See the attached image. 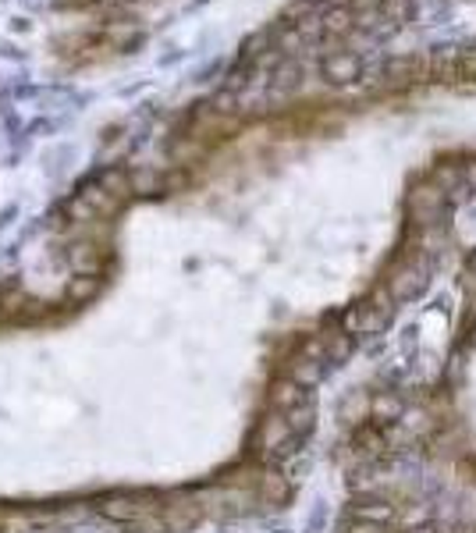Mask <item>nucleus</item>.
I'll return each mask as SVG.
<instances>
[{"label": "nucleus", "instance_id": "obj_1", "mask_svg": "<svg viewBox=\"0 0 476 533\" xmlns=\"http://www.w3.org/2000/svg\"><path fill=\"white\" fill-rule=\"evenodd\" d=\"M384 86H412V83H427V54H405V57H391L377 75Z\"/></svg>", "mask_w": 476, "mask_h": 533}, {"label": "nucleus", "instance_id": "obj_2", "mask_svg": "<svg viewBox=\"0 0 476 533\" xmlns=\"http://www.w3.org/2000/svg\"><path fill=\"white\" fill-rule=\"evenodd\" d=\"M324 79L331 86H349L363 75V61L352 54V50H334V54H324V65H320Z\"/></svg>", "mask_w": 476, "mask_h": 533}, {"label": "nucleus", "instance_id": "obj_3", "mask_svg": "<svg viewBox=\"0 0 476 533\" xmlns=\"http://www.w3.org/2000/svg\"><path fill=\"white\" fill-rule=\"evenodd\" d=\"M320 25H324V39H345L356 29V18L349 7H327L320 14Z\"/></svg>", "mask_w": 476, "mask_h": 533}, {"label": "nucleus", "instance_id": "obj_4", "mask_svg": "<svg viewBox=\"0 0 476 533\" xmlns=\"http://www.w3.org/2000/svg\"><path fill=\"white\" fill-rule=\"evenodd\" d=\"M299 36H302V43H316V39H324V25H320V14H306L302 22H295L291 25Z\"/></svg>", "mask_w": 476, "mask_h": 533}, {"label": "nucleus", "instance_id": "obj_5", "mask_svg": "<svg viewBox=\"0 0 476 533\" xmlns=\"http://www.w3.org/2000/svg\"><path fill=\"white\" fill-rule=\"evenodd\" d=\"M210 107H213L217 114H231V110L238 107V96H235L231 89H221V92H217V96L210 100Z\"/></svg>", "mask_w": 476, "mask_h": 533}, {"label": "nucleus", "instance_id": "obj_6", "mask_svg": "<svg viewBox=\"0 0 476 533\" xmlns=\"http://www.w3.org/2000/svg\"><path fill=\"white\" fill-rule=\"evenodd\" d=\"M0 57H7V61H18V65H22V61H25V54H22V50H18V47H14V43H7V39H4V43H0Z\"/></svg>", "mask_w": 476, "mask_h": 533}, {"label": "nucleus", "instance_id": "obj_7", "mask_svg": "<svg viewBox=\"0 0 476 533\" xmlns=\"http://www.w3.org/2000/svg\"><path fill=\"white\" fill-rule=\"evenodd\" d=\"M11 32H32V18L14 14V18H11Z\"/></svg>", "mask_w": 476, "mask_h": 533}, {"label": "nucleus", "instance_id": "obj_8", "mask_svg": "<svg viewBox=\"0 0 476 533\" xmlns=\"http://www.w3.org/2000/svg\"><path fill=\"white\" fill-rule=\"evenodd\" d=\"M82 4H100V7H110V4H121V0H82Z\"/></svg>", "mask_w": 476, "mask_h": 533}]
</instances>
